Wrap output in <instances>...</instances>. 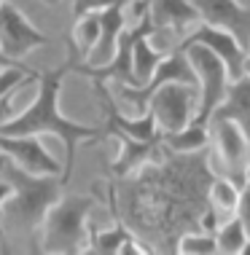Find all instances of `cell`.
<instances>
[{
    "instance_id": "obj_1",
    "label": "cell",
    "mask_w": 250,
    "mask_h": 255,
    "mask_svg": "<svg viewBox=\"0 0 250 255\" xmlns=\"http://www.w3.org/2000/svg\"><path fill=\"white\" fill-rule=\"evenodd\" d=\"M213 177L210 148L167 153L162 161L121 177L119 196L110 191V207L154 253H178V239L186 231L202 229Z\"/></svg>"
},
{
    "instance_id": "obj_2",
    "label": "cell",
    "mask_w": 250,
    "mask_h": 255,
    "mask_svg": "<svg viewBox=\"0 0 250 255\" xmlns=\"http://www.w3.org/2000/svg\"><path fill=\"white\" fill-rule=\"evenodd\" d=\"M73 73V54L67 51V62L54 70H40L38 75V94L24 110H19L16 116L0 127V134H51L62 140L65 145V183L70 180V172L75 164V148L81 142H94L100 140V129L83 127L78 121H70L67 116H62L59 110V92L65 75Z\"/></svg>"
},
{
    "instance_id": "obj_3",
    "label": "cell",
    "mask_w": 250,
    "mask_h": 255,
    "mask_svg": "<svg viewBox=\"0 0 250 255\" xmlns=\"http://www.w3.org/2000/svg\"><path fill=\"white\" fill-rule=\"evenodd\" d=\"M0 177L11 183V196L3 207V218L16 229L38 234L43 220L54 204L62 199L65 177L62 175H35L22 169L16 161L5 156V164L0 169Z\"/></svg>"
},
{
    "instance_id": "obj_4",
    "label": "cell",
    "mask_w": 250,
    "mask_h": 255,
    "mask_svg": "<svg viewBox=\"0 0 250 255\" xmlns=\"http://www.w3.org/2000/svg\"><path fill=\"white\" fill-rule=\"evenodd\" d=\"M94 196L86 194H62V199L48 210L40 226V245L43 253H86L89 247V212L94 210Z\"/></svg>"
},
{
    "instance_id": "obj_5",
    "label": "cell",
    "mask_w": 250,
    "mask_h": 255,
    "mask_svg": "<svg viewBox=\"0 0 250 255\" xmlns=\"http://www.w3.org/2000/svg\"><path fill=\"white\" fill-rule=\"evenodd\" d=\"M210 167L215 175L232 177L237 185H248L250 169V134L232 119H210Z\"/></svg>"
},
{
    "instance_id": "obj_6",
    "label": "cell",
    "mask_w": 250,
    "mask_h": 255,
    "mask_svg": "<svg viewBox=\"0 0 250 255\" xmlns=\"http://www.w3.org/2000/svg\"><path fill=\"white\" fill-rule=\"evenodd\" d=\"M189 62L197 75V89H199V110H197V121L207 124V119L213 116V110L224 102L229 84H232V73H229L226 62L218 57L213 49H207L202 43H183Z\"/></svg>"
},
{
    "instance_id": "obj_7",
    "label": "cell",
    "mask_w": 250,
    "mask_h": 255,
    "mask_svg": "<svg viewBox=\"0 0 250 255\" xmlns=\"http://www.w3.org/2000/svg\"><path fill=\"white\" fill-rule=\"evenodd\" d=\"M148 110L154 113L162 134H172L197 121L199 89L197 84H167L151 94Z\"/></svg>"
},
{
    "instance_id": "obj_8",
    "label": "cell",
    "mask_w": 250,
    "mask_h": 255,
    "mask_svg": "<svg viewBox=\"0 0 250 255\" xmlns=\"http://www.w3.org/2000/svg\"><path fill=\"white\" fill-rule=\"evenodd\" d=\"M40 46H48V35H43L16 5H0V51L13 62H22Z\"/></svg>"
},
{
    "instance_id": "obj_9",
    "label": "cell",
    "mask_w": 250,
    "mask_h": 255,
    "mask_svg": "<svg viewBox=\"0 0 250 255\" xmlns=\"http://www.w3.org/2000/svg\"><path fill=\"white\" fill-rule=\"evenodd\" d=\"M0 153L35 175H65V161L48 153L40 134H0Z\"/></svg>"
},
{
    "instance_id": "obj_10",
    "label": "cell",
    "mask_w": 250,
    "mask_h": 255,
    "mask_svg": "<svg viewBox=\"0 0 250 255\" xmlns=\"http://www.w3.org/2000/svg\"><path fill=\"white\" fill-rule=\"evenodd\" d=\"M205 24L232 32L245 49H250V8L240 0H194Z\"/></svg>"
},
{
    "instance_id": "obj_11",
    "label": "cell",
    "mask_w": 250,
    "mask_h": 255,
    "mask_svg": "<svg viewBox=\"0 0 250 255\" xmlns=\"http://www.w3.org/2000/svg\"><path fill=\"white\" fill-rule=\"evenodd\" d=\"M148 19L154 30H167L180 40H186L194 32V27L202 24V16H199L194 0H151Z\"/></svg>"
},
{
    "instance_id": "obj_12",
    "label": "cell",
    "mask_w": 250,
    "mask_h": 255,
    "mask_svg": "<svg viewBox=\"0 0 250 255\" xmlns=\"http://www.w3.org/2000/svg\"><path fill=\"white\" fill-rule=\"evenodd\" d=\"M183 43H202V46H207V49H213L221 59L226 62L229 73H232V81H237V78L245 75V54H248V49L232 35V32L218 30V27L202 22L199 27H194V32L183 40Z\"/></svg>"
},
{
    "instance_id": "obj_13",
    "label": "cell",
    "mask_w": 250,
    "mask_h": 255,
    "mask_svg": "<svg viewBox=\"0 0 250 255\" xmlns=\"http://www.w3.org/2000/svg\"><path fill=\"white\" fill-rule=\"evenodd\" d=\"M240 194H242V185H237L232 177L215 175L210 188H207V212L202 218V229L215 234V229H218L224 220L237 215Z\"/></svg>"
},
{
    "instance_id": "obj_14",
    "label": "cell",
    "mask_w": 250,
    "mask_h": 255,
    "mask_svg": "<svg viewBox=\"0 0 250 255\" xmlns=\"http://www.w3.org/2000/svg\"><path fill=\"white\" fill-rule=\"evenodd\" d=\"M210 119H232L250 134V75L248 73L229 84V92H226L224 102L213 110Z\"/></svg>"
},
{
    "instance_id": "obj_15",
    "label": "cell",
    "mask_w": 250,
    "mask_h": 255,
    "mask_svg": "<svg viewBox=\"0 0 250 255\" xmlns=\"http://www.w3.org/2000/svg\"><path fill=\"white\" fill-rule=\"evenodd\" d=\"M148 32H151V19L145 16L143 24H140V32H137V38H135V78H137V86L148 84L151 75L156 73L159 62L167 57V54H162L148 40Z\"/></svg>"
},
{
    "instance_id": "obj_16",
    "label": "cell",
    "mask_w": 250,
    "mask_h": 255,
    "mask_svg": "<svg viewBox=\"0 0 250 255\" xmlns=\"http://www.w3.org/2000/svg\"><path fill=\"white\" fill-rule=\"evenodd\" d=\"M164 145L170 153H199V150L210 148V127L207 124L194 121L180 132L164 134Z\"/></svg>"
},
{
    "instance_id": "obj_17",
    "label": "cell",
    "mask_w": 250,
    "mask_h": 255,
    "mask_svg": "<svg viewBox=\"0 0 250 255\" xmlns=\"http://www.w3.org/2000/svg\"><path fill=\"white\" fill-rule=\"evenodd\" d=\"M132 237V229L124 220H116L110 229L102 231H89V247L86 253H100V255H121V247L127 245V239Z\"/></svg>"
},
{
    "instance_id": "obj_18",
    "label": "cell",
    "mask_w": 250,
    "mask_h": 255,
    "mask_svg": "<svg viewBox=\"0 0 250 255\" xmlns=\"http://www.w3.org/2000/svg\"><path fill=\"white\" fill-rule=\"evenodd\" d=\"M67 40L75 46V51L81 54V59L86 62L89 54H92V49L97 46V40H100V13H86V16H78Z\"/></svg>"
},
{
    "instance_id": "obj_19",
    "label": "cell",
    "mask_w": 250,
    "mask_h": 255,
    "mask_svg": "<svg viewBox=\"0 0 250 255\" xmlns=\"http://www.w3.org/2000/svg\"><path fill=\"white\" fill-rule=\"evenodd\" d=\"M215 239H218V253L224 255H240L245 250V242H248V231L242 226V220L234 215L224 220V223L215 229Z\"/></svg>"
},
{
    "instance_id": "obj_20",
    "label": "cell",
    "mask_w": 250,
    "mask_h": 255,
    "mask_svg": "<svg viewBox=\"0 0 250 255\" xmlns=\"http://www.w3.org/2000/svg\"><path fill=\"white\" fill-rule=\"evenodd\" d=\"M178 253L180 255H215L218 253V239L207 229H194L186 231L178 239Z\"/></svg>"
},
{
    "instance_id": "obj_21",
    "label": "cell",
    "mask_w": 250,
    "mask_h": 255,
    "mask_svg": "<svg viewBox=\"0 0 250 255\" xmlns=\"http://www.w3.org/2000/svg\"><path fill=\"white\" fill-rule=\"evenodd\" d=\"M119 0H75L73 3V16H86V13H102L105 8H110Z\"/></svg>"
},
{
    "instance_id": "obj_22",
    "label": "cell",
    "mask_w": 250,
    "mask_h": 255,
    "mask_svg": "<svg viewBox=\"0 0 250 255\" xmlns=\"http://www.w3.org/2000/svg\"><path fill=\"white\" fill-rule=\"evenodd\" d=\"M16 92H19V89H13V92H8L3 100H0V127L8 124L13 116L19 113V110H16Z\"/></svg>"
},
{
    "instance_id": "obj_23",
    "label": "cell",
    "mask_w": 250,
    "mask_h": 255,
    "mask_svg": "<svg viewBox=\"0 0 250 255\" xmlns=\"http://www.w3.org/2000/svg\"><path fill=\"white\" fill-rule=\"evenodd\" d=\"M237 218L242 220L248 237H250V183L242 185V194H240V204H237Z\"/></svg>"
},
{
    "instance_id": "obj_24",
    "label": "cell",
    "mask_w": 250,
    "mask_h": 255,
    "mask_svg": "<svg viewBox=\"0 0 250 255\" xmlns=\"http://www.w3.org/2000/svg\"><path fill=\"white\" fill-rule=\"evenodd\" d=\"M11 191H13V188H11V183L0 177V218H3V207H5V202H8Z\"/></svg>"
},
{
    "instance_id": "obj_25",
    "label": "cell",
    "mask_w": 250,
    "mask_h": 255,
    "mask_svg": "<svg viewBox=\"0 0 250 255\" xmlns=\"http://www.w3.org/2000/svg\"><path fill=\"white\" fill-rule=\"evenodd\" d=\"M13 65H22V62H13V59H8L3 51H0V67H13Z\"/></svg>"
},
{
    "instance_id": "obj_26",
    "label": "cell",
    "mask_w": 250,
    "mask_h": 255,
    "mask_svg": "<svg viewBox=\"0 0 250 255\" xmlns=\"http://www.w3.org/2000/svg\"><path fill=\"white\" fill-rule=\"evenodd\" d=\"M245 73L250 75V49H248V54H245Z\"/></svg>"
},
{
    "instance_id": "obj_27",
    "label": "cell",
    "mask_w": 250,
    "mask_h": 255,
    "mask_svg": "<svg viewBox=\"0 0 250 255\" xmlns=\"http://www.w3.org/2000/svg\"><path fill=\"white\" fill-rule=\"evenodd\" d=\"M242 255H250V237H248V242H245V250H242Z\"/></svg>"
},
{
    "instance_id": "obj_28",
    "label": "cell",
    "mask_w": 250,
    "mask_h": 255,
    "mask_svg": "<svg viewBox=\"0 0 250 255\" xmlns=\"http://www.w3.org/2000/svg\"><path fill=\"white\" fill-rule=\"evenodd\" d=\"M43 3H46V5H57L59 0H43Z\"/></svg>"
},
{
    "instance_id": "obj_29",
    "label": "cell",
    "mask_w": 250,
    "mask_h": 255,
    "mask_svg": "<svg viewBox=\"0 0 250 255\" xmlns=\"http://www.w3.org/2000/svg\"><path fill=\"white\" fill-rule=\"evenodd\" d=\"M3 164H5V153H0V169H3Z\"/></svg>"
},
{
    "instance_id": "obj_30",
    "label": "cell",
    "mask_w": 250,
    "mask_h": 255,
    "mask_svg": "<svg viewBox=\"0 0 250 255\" xmlns=\"http://www.w3.org/2000/svg\"><path fill=\"white\" fill-rule=\"evenodd\" d=\"M248 183H250V169H248Z\"/></svg>"
},
{
    "instance_id": "obj_31",
    "label": "cell",
    "mask_w": 250,
    "mask_h": 255,
    "mask_svg": "<svg viewBox=\"0 0 250 255\" xmlns=\"http://www.w3.org/2000/svg\"><path fill=\"white\" fill-rule=\"evenodd\" d=\"M3 3H5V0H0V5H3Z\"/></svg>"
}]
</instances>
